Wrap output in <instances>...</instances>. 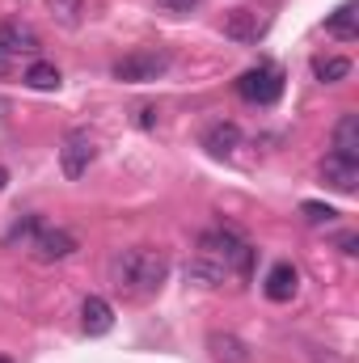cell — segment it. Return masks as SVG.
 Here are the masks:
<instances>
[{
  "label": "cell",
  "mask_w": 359,
  "mask_h": 363,
  "mask_svg": "<svg viewBox=\"0 0 359 363\" xmlns=\"http://www.w3.org/2000/svg\"><path fill=\"white\" fill-rule=\"evenodd\" d=\"M334 157L359 161V114H351V110L334 123Z\"/></svg>",
  "instance_id": "4fadbf2b"
},
{
  "label": "cell",
  "mask_w": 359,
  "mask_h": 363,
  "mask_svg": "<svg viewBox=\"0 0 359 363\" xmlns=\"http://www.w3.org/2000/svg\"><path fill=\"white\" fill-rule=\"evenodd\" d=\"M13 68H17V64H13V60H9V55H4V51H0V77H9V72H13Z\"/></svg>",
  "instance_id": "d4e9b609"
},
{
  "label": "cell",
  "mask_w": 359,
  "mask_h": 363,
  "mask_svg": "<svg viewBox=\"0 0 359 363\" xmlns=\"http://www.w3.org/2000/svg\"><path fill=\"white\" fill-rule=\"evenodd\" d=\"M81 250V241H77V233H68V228H38L34 233V241H30V254L38 258V262H64V258H72Z\"/></svg>",
  "instance_id": "8992f818"
},
{
  "label": "cell",
  "mask_w": 359,
  "mask_h": 363,
  "mask_svg": "<svg viewBox=\"0 0 359 363\" xmlns=\"http://www.w3.org/2000/svg\"><path fill=\"white\" fill-rule=\"evenodd\" d=\"M199 254L203 258H211V262H220L224 271L241 274V279H250L254 271V245L237 233V228H224V224H216V228H207V233H199Z\"/></svg>",
  "instance_id": "7a4b0ae2"
},
{
  "label": "cell",
  "mask_w": 359,
  "mask_h": 363,
  "mask_svg": "<svg viewBox=\"0 0 359 363\" xmlns=\"http://www.w3.org/2000/svg\"><path fill=\"white\" fill-rule=\"evenodd\" d=\"M237 93H241L245 101L270 106V101H275V97L283 93V72H279L275 64H258V68L241 72V81H237Z\"/></svg>",
  "instance_id": "277c9868"
},
{
  "label": "cell",
  "mask_w": 359,
  "mask_h": 363,
  "mask_svg": "<svg viewBox=\"0 0 359 363\" xmlns=\"http://www.w3.org/2000/svg\"><path fill=\"white\" fill-rule=\"evenodd\" d=\"M224 34L237 38V43H245V47H254V43L267 34V21H263L254 9H233V13L224 17Z\"/></svg>",
  "instance_id": "9c48e42d"
},
{
  "label": "cell",
  "mask_w": 359,
  "mask_h": 363,
  "mask_svg": "<svg viewBox=\"0 0 359 363\" xmlns=\"http://www.w3.org/2000/svg\"><path fill=\"white\" fill-rule=\"evenodd\" d=\"M296 287H300V271H296L292 262H275L270 274H267V283H263L267 300H275V304H287V300L296 296Z\"/></svg>",
  "instance_id": "30bf717a"
},
{
  "label": "cell",
  "mask_w": 359,
  "mask_h": 363,
  "mask_svg": "<svg viewBox=\"0 0 359 363\" xmlns=\"http://www.w3.org/2000/svg\"><path fill=\"white\" fill-rule=\"evenodd\" d=\"M21 81H26L30 89H38V93H51V89H60V81H64V77H60V68H55V64H43V60H38V64H30V68L21 72Z\"/></svg>",
  "instance_id": "e0dca14e"
},
{
  "label": "cell",
  "mask_w": 359,
  "mask_h": 363,
  "mask_svg": "<svg viewBox=\"0 0 359 363\" xmlns=\"http://www.w3.org/2000/svg\"><path fill=\"white\" fill-rule=\"evenodd\" d=\"M157 123H161V110H157V106H140V127L148 131V127H157Z\"/></svg>",
  "instance_id": "7402d4cb"
},
{
  "label": "cell",
  "mask_w": 359,
  "mask_h": 363,
  "mask_svg": "<svg viewBox=\"0 0 359 363\" xmlns=\"http://www.w3.org/2000/svg\"><path fill=\"white\" fill-rule=\"evenodd\" d=\"M0 363H13V359H0Z\"/></svg>",
  "instance_id": "83f0119b"
},
{
  "label": "cell",
  "mask_w": 359,
  "mask_h": 363,
  "mask_svg": "<svg viewBox=\"0 0 359 363\" xmlns=\"http://www.w3.org/2000/svg\"><path fill=\"white\" fill-rule=\"evenodd\" d=\"M157 4H161V9H170V13H186L194 0H157Z\"/></svg>",
  "instance_id": "cb8c5ba5"
},
{
  "label": "cell",
  "mask_w": 359,
  "mask_h": 363,
  "mask_svg": "<svg viewBox=\"0 0 359 363\" xmlns=\"http://www.w3.org/2000/svg\"><path fill=\"white\" fill-rule=\"evenodd\" d=\"M93 152H97V148H93V135L85 127L68 131V135H64V148H60V169H64V178L68 182L85 178L89 165H93Z\"/></svg>",
  "instance_id": "5b68a950"
},
{
  "label": "cell",
  "mask_w": 359,
  "mask_h": 363,
  "mask_svg": "<svg viewBox=\"0 0 359 363\" xmlns=\"http://www.w3.org/2000/svg\"><path fill=\"white\" fill-rule=\"evenodd\" d=\"M165 68H170V55H165V51H131V55H123L110 72H114V81H123V85H148V81L165 77Z\"/></svg>",
  "instance_id": "3957f363"
},
{
  "label": "cell",
  "mask_w": 359,
  "mask_h": 363,
  "mask_svg": "<svg viewBox=\"0 0 359 363\" xmlns=\"http://www.w3.org/2000/svg\"><path fill=\"white\" fill-rule=\"evenodd\" d=\"M110 325H114V308H110V300H101V296H85V304H81V330H85L89 338H101V334H110Z\"/></svg>",
  "instance_id": "8fae6325"
},
{
  "label": "cell",
  "mask_w": 359,
  "mask_h": 363,
  "mask_svg": "<svg viewBox=\"0 0 359 363\" xmlns=\"http://www.w3.org/2000/svg\"><path fill=\"white\" fill-rule=\"evenodd\" d=\"M355 17H359V4L355 0H347V4H338L330 17H326V30L334 34V38H343V43H351L359 34V26H355Z\"/></svg>",
  "instance_id": "2e32d148"
},
{
  "label": "cell",
  "mask_w": 359,
  "mask_h": 363,
  "mask_svg": "<svg viewBox=\"0 0 359 363\" xmlns=\"http://www.w3.org/2000/svg\"><path fill=\"white\" fill-rule=\"evenodd\" d=\"M0 51L17 64L21 55H38V51H43V38H38L34 26H26V21H4V26H0Z\"/></svg>",
  "instance_id": "52a82bcc"
},
{
  "label": "cell",
  "mask_w": 359,
  "mask_h": 363,
  "mask_svg": "<svg viewBox=\"0 0 359 363\" xmlns=\"http://www.w3.org/2000/svg\"><path fill=\"white\" fill-rule=\"evenodd\" d=\"M338 250H343L347 258H355V254H359V237H355V233H343V237H338Z\"/></svg>",
  "instance_id": "603a6c76"
},
{
  "label": "cell",
  "mask_w": 359,
  "mask_h": 363,
  "mask_svg": "<svg viewBox=\"0 0 359 363\" xmlns=\"http://www.w3.org/2000/svg\"><path fill=\"white\" fill-rule=\"evenodd\" d=\"M47 9H51V17H55L60 26H68V30H77V26L85 21V0H47Z\"/></svg>",
  "instance_id": "d6986e66"
},
{
  "label": "cell",
  "mask_w": 359,
  "mask_h": 363,
  "mask_svg": "<svg viewBox=\"0 0 359 363\" xmlns=\"http://www.w3.org/2000/svg\"><path fill=\"white\" fill-rule=\"evenodd\" d=\"M43 228V220L38 216H21L13 228H9V237H4V245H21V250H30V241H34V233Z\"/></svg>",
  "instance_id": "ffe728a7"
},
{
  "label": "cell",
  "mask_w": 359,
  "mask_h": 363,
  "mask_svg": "<svg viewBox=\"0 0 359 363\" xmlns=\"http://www.w3.org/2000/svg\"><path fill=\"white\" fill-rule=\"evenodd\" d=\"M313 77L321 81V85H338V81H347L351 77V60H343V55H321V60H313Z\"/></svg>",
  "instance_id": "ac0fdd59"
},
{
  "label": "cell",
  "mask_w": 359,
  "mask_h": 363,
  "mask_svg": "<svg viewBox=\"0 0 359 363\" xmlns=\"http://www.w3.org/2000/svg\"><path fill=\"white\" fill-rule=\"evenodd\" d=\"M300 216H304L309 224H334V220H338V211H334L330 203H300Z\"/></svg>",
  "instance_id": "44dd1931"
},
{
  "label": "cell",
  "mask_w": 359,
  "mask_h": 363,
  "mask_svg": "<svg viewBox=\"0 0 359 363\" xmlns=\"http://www.w3.org/2000/svg\"><path fill=\"white\" fill-rule=\"evenodd\" d=\"M4 186H9V169H4V165H0V190H4Z\"/></svg>",
  "instance_id": "4316f807"
},
{
  "label": "cell",
  "mask_w": 359,
  "mask_h": 363,
  "mask_svg": "<svg viewBox=\"0 0 359 363\" xmlns=\"http://www.w3.org/2000/svg\"><path fill=\"white\" fill-rule=\"evenodd\" d=\"M106 271H110V283H114L123 296L148 300V296H157L161 283L170 279V258H165L161 250H153V245H136V250H118Z\"/></svg>",
  "instance_id": "6da1fadb"
},
{
  "label": "cell",
  "mask_w": 359,
  "mask_h": 363,
  "mask_svg": "<svg viewBox=\"0 0 359 363\" xmlns=\"http://www.w3.org/2000/svg\"><path fill=\"white\" fill-rule=\"evenodd\" d=\"M237 144H241V127L237 123H211L207 131H203V148L211 152V157H233L237 152Z\"/></svg>",
  "instance_id": "7c38bea8"
},
{
  "label": "cell",
  "mask_w": 359,
  "mask_h": 363,
  "mask_svg": "<svg viewBox=\"0 0 359 363\" xmlns=\"http://www.w3.org/2000/svg\"><path fill=\"white\" fill-rule=\"evenodd\" d=\"M207 351L216 363H250V347L237 338V334H207Z\"/></svg>",
  "instance_id": "5bb4252c"
},
{
  "label": "cell",
  "mask_w": 359,
  "mask_h": 363,
  "mask_svg": "<svg viewBox=\"0 0 359 363\" xmlns=\"http://www.w3.org/2000/svg\"><path fill=\"white\" fill-rule=\"evenodd\" d=\"M313 363H343V359H338V355H317V351H313Z\"/></svg>",
  "instance_id": "484cf974"
},
{
  "label": "cell",
  "mask_w": 359,
  "mask_h": 363,
  "mask_svg": "<svg viewBox=\"0 0 359 363\" xmlns=\"http://www.w3.org/2000/svg\"><path fill=\"white\" fill-rule=\"evenodd\" d=\"M224 279H228V271H224L220 262L203 258V254H194V258L186 262V283H199V287H220Z\"/></svg>",
  "instance_id": "9a60e30c"
},
{
  "label": "cell",
  "mask_w": 359,
  "mask_h": 363,
  "mask_svg": "<svg viewBox=\"0 0 359 363\" xmlns=\"http://www.w3.org/2000/svg\"><path fill=\"white\" fill-rule=\"evenodd\" d=\"M321 182L338 194H355L359 190V161H343V157H326L321 161Z\"/></svg>",
  "instance_id": "ba28073f"
}]
</instances>
